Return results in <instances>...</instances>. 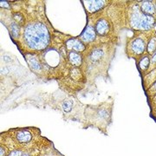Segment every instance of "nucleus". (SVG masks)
I'll return each instance as SVG.
<instances>
[{
	"label": "nucleus",
	"instance_id": "nucleus-1",
	"mask_svg": "<svg viewBox=\"0 0 156 156\" xmlns=\"http://www.w3.org/2000/svg\"><path fill=\"white\" fill-rule=\"evenodd\" d=\"M23 37L27 45L33 50H44L50 43L48 29L41 23L27 25L24 30Z\"/></svg>",
	"mask_w": 156,
	"mask_h": 156
},
{
	"label": "nucleus",
	"instance_id": "nucleus-2",
	"mask_svg": "<svg viewBox=\"0 0 156 156\" xmlns=\"http://www.w3.org/2000/svg\"><path fill=\"white\" fill-rule=\"evenodd\" d=\"M131 23L134 28L149 30L154 24V18L151 15L140 12L139 9L136 8L131 17Z\"/></svg>",
	"mask_w": 156,
	"mask_h": 156
},
{
	"label": "nucleus",
	"instance_id": "nucleus-3",
	"mask_svg": "<svg viewBox=\"0 0 156 156\" xmlns=\"http://www.w3.org/2000/svg\"><path fill=\"white\" fill-rule=\"evenodd\" d=\"M108 30H109V25H108V23L107 20L101 18L97 21L96 25H95V32L98 35L104 36L108 33Z\"/></svg>",
	"mask_w": 156,
	"mask_h": 156
},
{
	"label": "nucleus",
	"instance_id": "nucleus-4",
	"mask_svg": "<svg viewBox=\"0 0 156 156\" xmlns=\"http://www.w3.org/2000/svg\"><path fill=\"white\" fill-rule=\"evenodd\" d=\"M31 134L29 132L28 130H18L16 134H15V138L16 140L18 141L19 143H28L31 140Z\"/></svg>",
	"mask_w": 156,
	"mask_h": 156
},
{
	"label": "nucleus",
	"instance_id": "nucleus-5",
	"mask_svg": "<svg viewBox=\"0 0 156 156\" xmlns=\"http://www.w3.org/2000/svg\"><path fill=\"white\" fill-rule=\"evenodd\" d=\"M67 48L69 50H73L76 51H83L85 50V45L78 39H69L66 43Z\"/></svg>",
	"mask_w": 156,
	"mask_h": 156
},
{
	"label": "nucleus",
	"instance_id": "nucleus-6",
	"mask_svg": "<svg viewBox=\"0 0 156 156\" xmlns=\"http://www.w3.org/2000/svg\"><path fill=\"white\" fill-rule=\"evenodd\" d=\"M82 40L83 42H91L95 38V29L93 28L92 26H87L86 29L84 30V31L82 34V37H81Z\"/></svg>",
	"mask_w": 156,
	"mask_h": 156
},
{
	"label": "nucleus",
	"instance_id": "nucleus-7",
	"mask_svg": "<svg viewBox=\"0 0 156 156\" xmlns=\"http://www.w3.org/2000/svg\"><path fill=\"white\" fill-rule=\"evenodd\" d=\"M85 6L88 9V11L90 12H94V11H99L104 6V1H87L85 2Z\"/></svg>",
	"mask_w": 156,
	"mask_h": 156
},
{
	"label": "nucleus",
	"instance_id": "nucleus-8",
	"mask_svg": "<svg viewBox=\"0 0 156 156\" xmlns=\"http://www.w3.org/2000/svg\"><path fill=\"white\" fill-rule=\"evenodd\" d=\"M145 43L142 39L137 38L132 43V50L136 54H141L145 50Z\"/></svg>",
	"mask_w": 156,
	"mask_h": 156
},
{
	"label": "nucleus",
	"instance_id": "nucleus-9",
	"mask_svg": "<svg viewBox=\"0 0 156 156\" xmlns=\"http://www.w3.org/2000/svg\"><path fill=\"white\" fill-rule=\"evenodd\" d=\"M140 10L142 11L143 13L147 14V15H151V14H153V13L154 12V5H153L151 2L144 1V2L141 4Z\"/></svg>",
	"mask_w": 156,
	"mask_h": 156
},
{
	"label": "nucleus",
	"instance_id": "nucleus-10",
	"mask_svg": "<svg viewBox=\"0 0 156 156\" xmlns=\"http://www.w3.org/2000/svg\"><path fill=\"white\" fill-rule=\"evenodd\" d=\"M69 62L75 66H80L82 64V56L76 52H70L69 56Z\"/></svg>",
	"mask_w": 156,
	"mask_h": 156
},
{
	"label": "nucleus",
	"instance_id": "nucleus-11",
	"mask_svg": "<svg viewBox=\"0 0 156 156\" xmlns=\"http://www.w3.org/2000/svg\"><path fill=\"white\" fill-rule=\"evenodd\" d=\"M27 62H28V63L30 64V68H32L35 70H38V69H41V66H40L38 62L32 56H31V58H28L27 57Z\"/></svg>",
	"mask_w": 156,
	"mask_h": 156
},
{
	"label": "nucleus",
	"instance_id": "nucleus-12",
	"mask_svg": "<svg viewBox=\"0 0 156 156\" xmlns=\"http://www.w3.org/2000/svg\"><path fill=\"white\" fill-rule=\"evenodd\" d=\"M149 62H150V60H149V58L147 56H144L143 58H141L139 62V66L140 68V69H142V70L147 69L148 65H149Z\"/></svg>",
	"mask_w": 156,
	"mask_h": 156
},
{
	"label": "nucleus",
	"instance_id": "nucleus-13",
	"mask_svg": "<svg viewBox=\"0 0 156 156\" xmlns=\"http://www.w3.org/2000/svg\"><path fill=\"white\" fill-rule=\"evenodd\" d=\"M103 56V51L100 49H97V50H95L92 53H91V59L93 60V61H97V60H99L101 56Z\"/></svg>",
	"mask_w": 156,
	"mask_h": 156
},
{
	"label": "nucleus",
	"instance_id": "nucleus-14",
	"mask_svg": "<svg viewBox=\"0 0 156 156\" xmlns=\"http://www.w3.org/2000/svg\"><path fill=\"white\" fill-rule=\"evenodd\" d=\"M154 50H156V37L151 39L149 43H148V45H147V51L150 54L154 53Z\"/></svg>",
	"mask_w": 156,
	"mask_h": 156
},
{
	"label": "nucleus",
	"instance_id": "nucleus-15",
	"mask_svg": "<svg viewBox=\"0 0 156 156\" xmlns=\"http://www.w3.org/2000/svg\"><path fill=\"white\" fill-rule=\"evenodd\" d=\"M73 107V101L71 100H66L62 103V109L65 112H69Z\"/></svg>",
	"mask_w": 156,
	"mask_h": 156
},
{
	"label": "nucleus",
	"instance_id": "nucleus-16",
	"mask_svg": "<svg viewBox=\"0 0 156 156\" xmlns=\"http://www.w3.org/2000/svg\"><path fill=\"white\" fill-rule=\"evenodd\" d=\"M11 33L13 35V37H17L18 36V33H19V25L18 23H12L11 24Z\"/></svg>",
	"mask_w": 156,
	"mask_h": 156
},
{
	"label": "nucleus",
	"instance_id": "nucleus-17",
	"mask_svg": "<svg viewBox=\"0 0 156 156\" xmlns=\"http://www.w3.org/2000/svg\"><path fill=\"white\" fill-rule=\"evenodd\" d=\"M9 156H22V153L20 151H12L11 154H9Z\"/></svg>",
	"mask_w": 156,
	"mask_h": 156
},
{
	"label": "nucleus",
	"instance_id": "nucleus-18",
	"mask_svg": "<svg viewBox=\"0 0 156 156\" xmlns=\"http://www.w3.org/2000/svg\"><path fill=\"white\" fill-rule=\"evenodd\" d=\"M1 6L2 7H6V8H9V5L6 1H1Z\"/></svg>",
	"mask_w": 156,
	"mask_h": 156
},
{
	"label": "nucleus",
	"instance_id": "nucleus-19",
	"mask_svg": "<svg viewBox=\"0 0 156 156\" xmlns=\"http://www.w3.org/2000/svg\"><path fill=\"white\" fill-rule=\"evenodd\" d=\"M1 156H4L5 155V151H4V149H3V147H1Z\"/></svg>",
	"mask_w": 156,
	"mask_h": 156
},
{
	"label": "nucleus",
	"instance_id": "nucleus-20",
	"mask_svg": "<svg viewBox=\"0 0 156 156\" xmlns=\"http://www.w3.org/2000/svg\"><path fill=\"white\" fill-rule=\"evenodd\" d=\"M153 62H156V53L155 55L153 56Z\"/></svg>",
	"mask_w": 156,
	"mask_h": 156
},
{
	"label": "nucleus",
	"instance_id": "nucleus-21",
	"mask_svg": "<svg viewBox=\"0 0 156 156\" xmlns=\"http://www.w3.org/2000/svg\"><path fill=\"white\" fill-rule=\"evenodd\" d=\"M4 58H5V60L6 62L10 61V60H9V59H10V58H9V57H7V56H4Z\"/></svg>",
	"mask_w": 156,
	"mask_h": 156
},
{
	"label": "nucleus",
	"instance_id": "nucleus-22",
	"mask_svg": "<svg viewBox=\"0 0 156 156\" xmlns=\"http://www.w3.org/2000/svg\"><path fill=\"white\" fill-rule=\"evenodd\" d=\"M22 156H30L29 154H23Z\"/></svg>",
	"mask_w": 156,
	"mask_h": 156
},
{
	"label": "nucleus",
	"instance_id": "nucleus-23",
	"mask_svg": "<svg viewBox=\"0 0 156 156\" xmlns=\"http://www.w3.org/2000/svg\"><path fill=\"white\" fill-rule=\"evenodd\" d=\"M154 87H155V89H156V83L154 84Z\"/></svg>",
	"mask_w": 156,
	"mask_h": 156
}]
</instances>
